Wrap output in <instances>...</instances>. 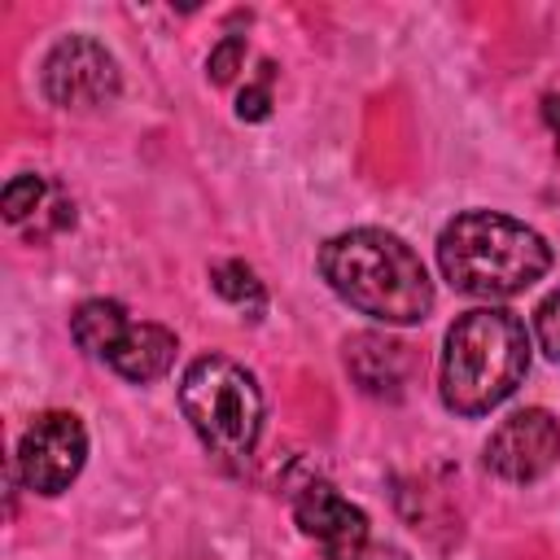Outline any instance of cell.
<instances>
[{
    "label": "cell",
    "mask_w": 560,
    "mask_h": 560,
    "mask_svg": "<svg viewBox=\"0 0 560 560\" xmlns=\"http://www.w3.org/2000/svg\"><path fill=\"white\" fill-rule=\"evenodd\" d=\"M363 560H411V556H407V551H398V547L376 542V547H368V551H363Z\"/></svg>",
    "instance_id": "cell-18"
},
{
    "label": "cell",
    "mask_w": 560,
    "mask_h": 560,
    "mask_svg": "<svg viewBox=\"0 0 560 560\" xmlns=\"http://www.w3.org/2000/svg\"><path fill=\"white\" fill-rule=\"evenodd\" d=\"M271 74H276V66L262 61L258 83H245V88H241V96H236V118H241V122H262V118L271 114Z\"/></svg>",
    "instance_id": "cell-14"
},
{
    "label": "cell",
    "mask_w": 560,
    "mask_h": 560,
    "mask_svg": "<svg viewBox=\"0 0 560 560\" xmlns=\"http://www.w3.org/2000/svg\"><path fill=\"white\" fill-rule=\"evenodd\" d=\"M241 66H245V39H241V35H223V39L210 48V57H206L210 83H232Z\"/></svg>",
    "instance_id": "cell-15"
},
{
    "label": "cell",
    "mask_w": 560,
    "mask_h": 560,
    "mask_svg": "<svg viewBox=\"0 0 560 560\" xmlns=\"http://www.w3.org/2000/svg\"><path fill=\"white\" fill-rule=\"evenodd\" d=\"M534 332H538V346L547 350V359L560 363V289L542 298V306L534 311Z\"/></svg>",
    "instance_id": "cell-16"
},
{
    "label": "cell",
    "mask_w": 560,
    "mask_h": 560,
    "mask_svg": "<svg viewBox=\"0 0 560 560\" xmlns=\"http://www.w3.org/2000/svg\"><path fill=\"white\" fill-rule=\"evenodd\" d=\"M179 411L192 424L197 442L228 459L245 464L262 433V394L258 381L228 354H201L179 381Z\"/></svg>",
    "instance_id": "cell-4"
},
{
    "label": "cell",
    "mask_w": 560,
    "mask_h": 560,
    "mask_svg": "<svg viewBox=\"0 0 560 560\" xmlns=\"http://www.w3.org/2000/svg\"><path fill=\"white\" fill-rule=\"evenodd\" d=\"M556 459H560V424L542 407H525L508 416L486 442V468L516 486L538 481L542 472H551Z\"/></svg>",
    "instance_id": "cell-7"
},
{
    "label": "cell",
    "mask_w": 560,
    "mask_h": 560,
    "mask_svg": "<svg viewBox=\"0 0 560 560\" xmlns=\"http://www.w3.org/2000/svg\"><path fill=\"white\" fill-rule=\"evenodd\" d=\"M442 276L468 298H512L551 267L547 241L499 210H464L438 236Z\"/></svg>",
    "instance_id": "cell-2"
},
{
    "label": "cell",
    "mask_w": 560,
    "mask_h": 560,
    "mask_svg": "<svg viewBox=\"0 0 560 560\" xmlns=\"http://www.w3.org/2000/svg\"><path fill=\"white\" fill-rule=\"evenodd\" d=\"M542 122L551 127V136H556V149H560V92L542 96Z\"/></svg>",
    "instance_id": "cell-17"
},
{
    "label": "cell",
    "mask_w": 560,
    "mask_h": 560,
    "mask_svg": "<svg viewBox=\"0 0 560 560\" xmlns=\"http://www.w3.org/2000/svg\"><path fill=\"white\" fill-rule=\"evenodd\" d=\"M529 368L525 324L503 306L464 311L442 346V402L455 416H486L516 394Z\"/></svg>",
    "instance_id": "cell-3"
},
{
    "label": "cell",
    "mask_w": 560,
    "mask_h": 560,
    "mask_svg": "<svg viewBox=\"0 0 560 560\" xmlns=\"http://www.w3.org/2000/svg\"><path fill=\"white\" fill-rule=\"evenodd\" d=\"M39 88L57 109H101V105H114L122 74L114 52L101 39L61 35L39 66Z\"/></svg>",
    "instance_id": "cell-5"
},
{
    "label": "cell",
    "mask_w": 560,
    "mask_h": 560,
    "mask_svg": "<svg viewBox=\"0 0 560 560\" xmlns=\"http://www.w3.org/2000/svg\"><path fill=\"white\" fill-rule=\"evenodd\" d=\"M88 459V429L74 411H44L18 442V472L35 494H61Z\"/></svg>",
    "instance_id": "cell-6"
},
{
    "label": "cell",
    "mask_w": 560,
    "mask_h": 560,
    "mask_svg": "<svg viewBox=\"0 0 560 560\" xmlns=\"http://www.w3.org/2000/svg\"><path fill=\"white\" fill-rule=\"evenodd\" d=\"M319 271L341 302L381 324H420L433 306L424 262L407 241L381 228H350L324 241Z\"/></svg>",
    "instance_id": "cell-1"
},
{
    "label": "cell",
    "mask_w": 560,
    "mask_h": 560,
    "mask_svg": "<svg viewBox=\"0 0 560 560\" xmlns=\"http://www.w3.org/2000/svg\"><path fill=\"white\" fill-rule=\"evenodd\" d=\"M52 192H57V188H52L44 175H31V171H26V175H13V179L4 184V192H0V210H4L9 223H26L31 214H35V219L44 214V206L52 201Z\"/></svg>",
    "instance_id": "cell-13"
},
{
    "label": "cell",
    "mask_w": 560,
    "mask_h": 560,
    "mask_svg": "<svg viewBox=\"0 0 560 560\" xmlns=\"http://www.w3.org/2000/svg\"><path fill=\"white\" fill-rule=\"evenodd\" d=\"M346 372L372 398H398L407 385V346L385 332L346 337Z\"/></svg>",
    "instance_id": "cell-9"
},
{
    "label": "cell",
    "mask_w": 560,
    "mask_h": 560,
    "mask_svg": "<svg viewBox=\"0 0 560 560\" xmlns=\"http://www.w3.org/2000/svg\"><path fill=\"white\" fill-rule=\"evenodd\" d=\"M210 284H214V293L223 298V302H232L236 311H245V315H262L267 311V289H262V280L254 276V267H245V262H214L210 267Z\"/></svg>",
    "instance_id": "cell-12"
},
{
    "label": "cell",
    "mask_w": 560,
    "mask_h": 560,
    "mask_svg": "<svg viewBox=\"0 0 560 560\" xmlns=\"http://www.w3.org/2000/svg\"><path fill=\"white\" fill-rule=\"evenodd\" d=\"M293 516L311 542H319L324 560H363L368 542V516L350 499H341L328 481H302L293 490Z\"/></svg>",
    "instance_id": "cell-8"
},
{
    "label": "cell",
    "mask_w": 560,
    "mask_h": 560,
    "mask_svg": "<svg viewBox=\"0 0 560 560\" xmlns=\"http://www.w3.org/2000/svg\"><path fill=\"white\" fill-rule=\"evenodd\" d=\"M127 311L118 306V302H109V298H88V302H79V311L70 315V337L79 341V350L83 354H92V359H109V350L118 346V337L127 332Z\"/></svg>",
    "instance_id": "cell-11"
},
{
    "label": "cell",
    "mask_w": 560,
    "mask_h": 560,
    "mask_svg": "<svg viewBox=\"0 0 560 560\" xmlns=\"http://www.w3.org/2000/svg\"><path fill=\"white\" fill-rule=\"evenodd\" d=\"M175 350H179V341H175L171 328H162V324H127V332L118 337V346L109 350L105 363H109L122 381L149 385V381H158V376L171 372Z\"/></svg>",
    "instance_id": "cell-10"
}]
</instances>
